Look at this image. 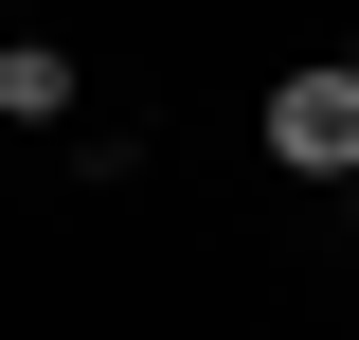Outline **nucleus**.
<instances>
[{
  "label": "nucleus",
  "mask_w": 359,
  "mask_h": 340,
  "mask_svg": "<svg viewBox=\"0 0 359 340\" xmlns=\"http://www.w3.org/2000/svg\"><path fill=\"white\" fill-rule=\"evenodd\" d=\"M269 162H287V179H323V197L359 179V54H323V72H287V90H269Z\"/></svg>",
  "instance_id": "f257e3e1"
},
{
  "label": "nucleus",
  "mask_w": 359,
  "mask_h": 340,
  "mask_svg": "<svg viewBox=\"0 0 359 340\" xmlns=\"http://www.w3.org/2000/svg\"><path fill=\"white\" fill-rule=\"evenodd\" d=\"M0 108L54 126V108H72V54H54V36H0Z\"/></svg>",
  "instance_id": "f03ea898"
},
{
  "label": "nucleus",
  "mask_w": 359,
  "mask_h": 340,
  "mask_svg": "<svg viewBox=\"0 0 359 340\" xmlns=\"http://www.w3.org/2000/svg\"><path fill=\"white\" fill-rule=\"evenodd\" d=\"M341 215H359V179H341Z\"/></svg>",
  "instance_id": "7ed1b4c3"
}]
</instances>
